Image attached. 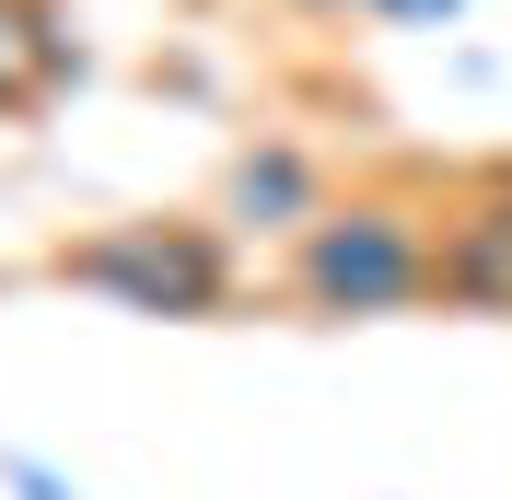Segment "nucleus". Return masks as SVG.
<instances>
[{
    "mask_svg": "<svg viewBox=\"0 0 512 500\" xmlns=\"http://www.w3.org/2000/svg\"><path fill=\"white\" fill-rule=\"evenodd\" d=\"M280 291L315 326H373V314H419L443 303V256H431V210L396 187H350L326 198L303 233L280 245Z\"/></svg>",
    "mask_w": 512,
    "mask_h": 500,
    "instance_id": "f257e3e1",
    "label": "nucleus"
},
{
    "mask_svg": "<svg viewBox=\"0 0 512 500\" xmlns=\"http://www.w3.org/2000/svg\"><path fill=\"white\" fill-rule=\"evenodd\" d=\"M47 280L70 291H105L117 314H163V326H198V314L233 303V245L222 221H94V233H70L59 256H47Z\"/></svg>",
    "mask_w": 512,
    "mask_h": 500,
    "instance_id": "f03ea898",
    "label": "nucleus"
},
{
    "mask_svg": "<svg viewBox=\"0 0 512 500\" xmlns=\"http://www.w3.org/2000/svg\"><path fill=\"white\" fill-rule=\"evenodd\" d=\"M326 163L303 152V140H245V152L222 163V245H291V233H303V221L326 210Z\"/></svg>",
    "mask_w": 512,
    "mask_h": 500,
    "instance_id": "7ed1b4c3",
    "label": "nucleus"
},
{
    "mask_svg": "<svg viewBox=\"0 0 512 500\" xmlns=\"http://www.w3.org/2000/svg\"><path fill=\"white\" fill-rule=\"evenodd\" d=\"M431 256H443V303H478V314H512V163L478 175L431 221Z\"/></svg>",
    "mask_w": 512,
    "mask_h": 500,
    "instance_id": "20e7f679",
    "label": "nucleus"
},
{
    "mask_svg": "<svg viewBox=\"0 0 512 500\" xmlns=\"http://www.w3.org/2000/svg\"><path fill=\"white\" fill-rule=\"evenodd\" d=\"M70 70H82V59H70L59 12H47V0H0V117H35Z\"/></svg>",
    "mask_w": 512,
    "mask_h": 500,
    "instance_id": "39448f33",
    "label": "nucleus"
},
{
    "mask_svg": "<svg viewBox=\"0 0 512 500\" xmlns=\"http://www.w3.org/2000/svg\"><path fill=\"white\" fill-rule=\"evenodd\" d=\"M454 12H466V0H396L384 24H454Z\"/></svg>",
    "mask_w": 512,
    "mask_h": 500,
    "instance_id": "423d86ee",
    "label": "nucleus"
},
{
    "mask_svg": "<svg viewBox=\"0 0 512 500\" xmlns=\"http://www.w3.org/2000/svg\"><path fill=\"white\" fill-rule=\"evenodd\" d=\"M315 12H361V24H384V12H396V0H315Z\"/></svg>",
    "mask_w": 512,
    "mask_h": 500,
    "instance_id": "0eeeda50",
    "label": "nucleus"
}]
</instances>
